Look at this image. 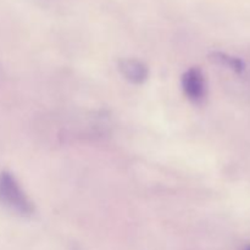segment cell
Wrapping results in <instances>:
<instances>
[{
	"mask_svg": "<svg viewBox=\"0 0 250 250\" xmlns=\"http://www.w3.org/2000/svg\"><path fill=\"white\" fill-rule=\"evenodd\" d=\"M0 203L20 216L33 215L34 205L9 171L0 173Z\"/></svg>",
	"mask_w": 250,
	"mask_h": 250,
	"instance_id": "obj_1",
	"label": "cell"
},
{
	"mask_svg": "<svg viewBox=\"0 0 250 250\" xmlns=\"http://www.w3.org/2000/svg\"><path fill=\"white\" fill-rule=\"evenodd\" d=\"M182 88L190 102L202 103L207 95L208 85L204 73L198 67H192L182 76Z\"/></svg>",
	"mask_w": 250,
	"mask_h": 250,
	"instance_id": "obj_2",
	"label": "cell"
},
{
	"mask_svg": "<svg viewBox=\"0 0 250 250\" xmlns=\"http://www.w3.org/2000/svg\"><path fill=\"white\" fill-rule=\"evenodd\" d=\"M119 70L126 80L134 84H142L148 78L149 70L146 65L137 59H121L119 61Z\"/></svg>",
	"mask_w": 250,
	"mask_h": 250,
	"instance_id": "obj_3",
	"label": "cell"
},
{
	"mask_svg": "<svg viewBox=\"0 0 250 250\" xmlns=\"http://www.w3.org/2000/svg\"><path fill=\"white\" fill-rule=\"evenodd\" d=\"M211 59L215 62L234 71L236 73H242L244 71V68H246V65H244V62L241 59L237 58V56L229 55V54L216 51V53L211 54Z\"/></svg>",
	"mask_w": 250,
	"mask_h": 250,
	"instance_id": "obj_4",
	"label": "cell"
},
{
	"mask_svg": "<svg viewBox=\"0 0 250 250\" xmlns=\"http://www.w3.org/2000/svg\"><path fill=\"white\" fill-rule=\"evenodd\" d=\"M246 250H250V247H248V248H247Z\"/></svg>",
	"mask_w": 250,
	"mask_h": 250,
	"instance_id": "obj_5",
	"label": "cell"
}]
</instances>
